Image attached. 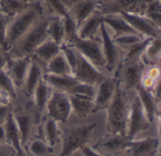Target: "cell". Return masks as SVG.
<instances>
[{
    "mask_svg": "<svg viewBox=\"0 0 161 156\" xmlns=\"http://www.w3.org/2000/svg\"><path fill=\"white\" fill-rule=\"evenodd\" d=\"M0 12H2V11H1V8H0Z\"/></svg>",
    "mask_w": 161,
    "mask_h": 156,
    "instance_id": "816d5d0a",
    "label": "cell"
},
{
    "mask_svg": "<svg viewBox=\"0 0 161 156\" xmlns=\"http://www.w3.org/2000/svg\"><path fill=\"white\" fill-rule=\"evenodd\" d=\"M46 73H51L55 75L74 76L73 72L61 51L46 63Z\"/></svg>",
    "mask_w": 161,
    "mask_h": 156,
    "instance_id": "484cf974",
    "label": "cell"
},
{
    "mask_svg": "<svg viewBox=\"0 0 161 156\" xmlns=\"http://www.w3.org/2000/svg\"><path fill=\"white\" fill-rule=\"evenodd\" d=\"M69 95V94H68ZM72 112H74L78 118H87L93 111V100L84 97L69 95Z\"/></svg>",
    "mask_w": 161,
    "mask_h": 156,
    "instance_id": "83f0119b",
    "label": "cell"
},
{
    "mask_svg": "<svg viewBox=\"0 0 161 156\" xmlns=\"http://www.w3.org/2000/svg\"><path fill=\"white\" fill-rule=\"evenodd\" d=\"M8 149H11L7 144H0V156H10L9 151H7Z\"/></svg>",
    "mask_w": 161,
    "mask_h": 156,
    "instance_id": "bcb514c9",
    "label": "cell"
},
{
    "mask_svg": "<svg viewBox=\"0 0 161 156\" xmlns=\"http://www.w3.org/2000/svg\"><path fill=\"white\" fill-rule=\"evenodd\" d=\"M74 77L79 82L90 84L95 87L107 78L105 74L97 69L96 66H94L80 54L75 70L74 72Z\"/></svg>",
    "mask_w": 161,
    "mask_h": 156,
    "instance_id": "30bf717a",
    "label": "cell"
},
{
    "mask_svg": "<svg viewBox=\"0 0 161 156\" xmlns=\"http://www.w3.org/2000/svg\"><path fill=\"white\" fill-rule=\"evenodd\" d=\"M69 44L73 45L81 56L87 58L94 66H105V58L103 55L101 40H98L95 38L81 39L76 36Z\"/></svg>",
    "mask_w": 161,
    "mask_h": 156,
    "instance_id": "5b68a950",
    "label": "cell"
},
{
    "mask_svg": "<svg viewBox=\"0 0 161 156\" xmlns=\"http://www.w3.org/2000/svg\"><path fill=\"white\" fill-rule=\"evenodd\" d=\"M117 83V79L107 77L96 86V92L93 99V114L108 108L115 94Z\"/></svg>",
    "mask_w": 161,
    "mask_h": 156,
    "instance_id": "7c38bea8",
    "label": "cell"
},
{
    "mask_svg": "<svg viewBox=\"0 0 161 156\" xmlns=\"http://www.w3.org/2000/svg\"><path fill=\"white\" fill-rule=\"evenodd\" d=\"M0 144H6V134L4 124H0Z\"/></svg>",
    "mask_w": 161,
    "mask_h": 156,
    "instance_id": "7dc6e473",
    "label": "cell"
},
{
    "mask_svg": "<svg viewBox=\"0 0 161 156\" xmlns=\"http://www.w3.org/2000/svg\"><path fill=\"white\" fill-rule=\"evenodd\" d=\"M152 39L153 38L145 37L142 40H140L139 42L127 47V51L124 56V62L127 63V62L141 60V58L142 57L148 44L152 40Z\"/></svg>",
    "mask_w": 161,
    "mask_h": 156,
    "instance_id": "1f68e13d",
    "label": "cell"
},
{
    "mask_svg": "<svg viewBox=\"0 0 161 156\" xmlns=\"http://www.w3.org/2000/svg\"><path fill=\"white\" fill-rule=\"evenodd\" d=\"M47 33L48 38L58 45H61L63 42H65V32L62 17L55 14L48 19Z\"/></svg>",
    "mask_w": 161,
    "mask_h": 156,
    "instance_id": "d4e9b609",
    "label": "cell"
},
{
    "mask_svg": "<svg viewBox=\"0 0 161 156\" xmlns=\"http://www.w3.org/2000/svg\"><path fill=\"white\" fill-rule=\"evenodd\" d=\"M59 52H60V45H58L52 40L48 39L45 41H43L34 51L33 54L40 61L46 64L49 60H51Z\"/></svg>",
    "mask_w": 161,
    "mask_h": 156,
    "instance_id": "4dcf8cb0",
    "label": "cell"
},
{
    "mask_svg": "<svg viewBox=\"0 0 161 156\" xmlns=\"http://www.w3.org/2000/svg\"><path fill=\"white\" fill-rule=\"evenodd\" d=\"M161 52V40L160 37L158 38H153L150 43L148 44L144 54L142 56H144L149 63L154 64L155 60H158L159 57Z\"/></svg>",
    "mask_w": 161,
    "mask_h": 156,
    "instance_id": "8d00e7d4",
    "label": "cell"
},
{
    "mask_svg": "<svg viewBox=\"0 0 161 156\" xmlns=\"http://www.w3.org/2000/svg\"><path fill=\"white\" fill-rule=\"evenodd\" d=\"M136 90L138 91V97L142 103V105L146 113V116L149 121L152 123L155 120L157 114V107H158V98L153 93L152 89H145L142 85H140Z\"/></svg>",
    "mask_w": 161,
    "mask_h": 156,
    "instance_id": "7402d4cb",
    "label": "cell"
},
{
    "mask_svg": "<svg viewBox=\"0 0 161 156\" xmlns=\"http://www.w3.org/2000/svg\"><path fill=\"white\" fill-rule=\"evenodd\" d=\"M144 16L154 22L157 25L161 27V1L160 0H151L145 8Z\"/></svg>",
    "mask_w": 161,
    "mask_h": 156,
    "instance_id": "e575fe53",
    "label": "cell"
},
{
    "mask_svg": "<svg viewBox=\"0 0 161 156\" xmlns=\"http://www.w3.org/2000/svg\"><path fill=\"white\" fill-rule=\"evenodd\" d=\"M50 86L46 83L43 77L39 81L38 85L35 88L33 92L34 100H35V108L38 113H41L44 110L46 104L51 96L50 92Z\"/></svg>",
    "mask_w": 161,
    "mask_h": 156,
    "instance_id": "f546056e",
    "label": "cell"
},
{
    "mask_svg": "<svg viewBox=\"0 0 161 156\" xmlns=\"http://www.w3.org/2000/svg\"><path fill=\"white\" fill-rule=\"evenodd\" d=\"M151 124L152 123L149 121L146 113L142 105V103L137 96L129 108L126 126V137L129 139H134L137 135L148 130Z\"/></svg>",
    "mask_w": 161,
    "mask_h": 156,
    "instance_id": "52a82bcc",
    "label": "cell"
},
{
    "mask_svg": "<svg viewBox=\"0 0 161 156\" xmlns=\"http://www.w3.org/2000/svg\"><path fill=\"white\" fill-rule=\"evenodd\" d=\"M8 56H7L6 51H4L3 49L0 48V69L5 68L6 63L8 61Z\"/></svg>",
    "mask_w": 161,
    "mask_h": 156,
    "instance_id": "f6af8a7d",
    "label": "cell"
},
{
    "mask_svg": "<svg viewBox=\"0 0 161 156\" xmlns=\"http://www.w3.org/2000/svg\"><path fill=\"white\" fill-rule=\"evenodd\" d=\"M40 128L41 135L42 136V139H43L51 147H54L60 141L61 132L58 126V122L50 117L46 116L43 118Z\"/></svg>",
    "mask_w": 161,
    "mask_h": 156,
    "instance_id": "cb8c5ba5",
    "label": "cell"
},
{
    "mask_svg": "<svg viewBox=\"0 0 161 156\" xmlns=\"http://www.w3.org/2000/svg\"><path fill=\"white\" fill-rule=\"evenodd\" d=\"M103 22L113 30L114 35L112 38L126 34H139L120 14H105L103 15Z\"/></svg>",
    "mask_w": 161,
    "mask_h": 156,
    "instance_id": "ffe728a7",
    "label": "cell"
},
{
    "mask_svg": "<svg viewBox=\"0 0 161 156\" xmlns=\"http://www.w3.org/2000/svg\"><path fill=\"white\" fill-rule=\"evenodd\" d=\"M95 92H96V87L90 85V84H86V83H82V82H77L73 89L70 90V92L68 93L69 95H73V96H78V97H84V98H89L93 100L94 96H95Z\"/></svg>",
    "mask_w": 161,
    "mask_h": 156,
    "instance_id": "836d02e7",
    "label": "cell"
},
{
    "mask_svg": "<svg viewBox=\"0 0 161 156\" xmlns=\"http://www.w3.org/2000/svg\"><path fill=\"white\" fill-rule=\"evenodd\" d=\"M96 123L69 127L63 132L62 146L59 156H70L87 145L96 127Z\"/></svg>",
    "mask_w": 161,
    "mask_h": 156,
    "instance_id": "277c9868",
    "label": "cell"
},
{
    "mask_svg": "<svg viewBox=\"0 0 161 156\" xmlns=\"http://www.w3.org/2000/svg\"><path fill=\"white\" fill-rule=\"evenodd\" d=\"M12 112L11 105H0V124H4L7 121L8 116Z\"/></svg>",
    "mask_w": 161,
    "mask_h": 156,
    "instance_id": "b9f144b4",
    "label": "cell"
},
{
    "mask_svg": "<svg viewBox=\"0 0 161 156\" xmlns=\"http://www.w3.org/2000/svg\"><path fill=\"white\" fill-rule=\"evenodd\" d=\"M151 0H108L101 3L98 10L105 14L134 13L144 14L147 4Z\"/></svg>",
    "mask_w": 161,
    "mask_h": 156,
    "instance_id": "8992f818",
    "label": "cell"
},
{
    "mask_svg": "<svg viewBox=\"0 0 161 156\" xmlns=\"http://www.w3.org/2000/svg\"><path fill=\"white\" fill-rule=\"evenodd\" d=\"M4 126H5V134H6V144L13 150L14 155L23 156L24 152L21 144L20 134L15 120L13 118L12 112L8 116L7 121L4 123Z\"/></svg>",
    "mask_w": 161,
    "mask_h": 156,
    "instance_id": "ac0fdd59",
    "label": "cell"
},
{
    "mask_svg": "<svg viewBox=\"0 0 161 156\" xmlns=\"http://www.w3.org/2000/svg\"><path fill=\"white\" fill-rule=\"evenodd\" d=\"M144 67L141 60L125 63L123 72V82L125 89H136L142 85Z\"/></svg>",
    "mask_w": 161,
    "mask_h": 156,
    "instance_id": "2e32d148",
    "label": "cell"
},
{
    "mask_svg": "<svg viewBox=\"0 0 161 156\" xmlns=\"http://www.w3.org/2000/svg\"><path fill=\"white\" fill-rule=\"evenodd\" d=\"M116 156H131L129 153H128V152H125V153H120V154H118V155Z\"/></svg>",
    "mask_w": 161,
    "mask_h": 156,
    "instance_id": "681fc988",
    "label": "cell"
},
{
    "mask_svg": "<svg viewBox=\"0 0 161 156\" xmlns=\"http://www.w3.org/2000/svg\"><path fill=\"white\" fill-rule=\"evenodd\" d=\"M43 79L49 86L54 87L58 91H63L66 93H69L73 87L78 82L74 76L55 75L51 73H45L43 75Z\"/></svg>",
    "mask_w": 161,
    "mask_h": 156,
    "instance_id": "4316f807",
    "label": "cell"
},
{
    "mask_svg": "<svg viewBox=\"0 0 161 156\" xmlns=\"http://www.w3.org/2000/svg\"><path fill=\"white\" fill-rule=\"evenodd\" d=\"M0 89L8 92L12 99L16 98V87L4 68L0 69Z\"/></svg>",
    "mask_w": 161,
    "mask_h": 156,
    "instance_id": "74e56055",
    "label": "cell"
},
{
    "mask_svg": "<svg viewBox=\"0 0 161 156\" xmlns=\"http://www.w3.org/2000/svg\"><path fill=\"white\" fill-rule=\"evenodd\" d=\"M48 19H40L8 51L11 57L28 56L46 40Z\"/></svg>",
    "mask_w": 161,
    "mask_h": 156,
    "instance_id": "3957f363",
    "label": "cell"
},
{
    "mask_svg": "<svg viewBox=\"0 0 161 156\" xmlns=\"http://www.w3.org/2000/svg\"><path fill=\"white\" fill-rule=\"evenodd\" d=\"M159 150V140L156 137H146L131 140L128 153L131 156H156Z\"/></svg>",
    "mask_w": 161,
    "mask_h": 156,
    "instance_id": "e0dca14e",
    "label": "cell"
},
{
    "mask_svg": "<svg viewBox=\"0 0 161 156\" xmlns=\"http://www.w3.org/2000/svg\"><path fill=\"white\" fill-rule=\"evenodd\" d=\"M30 156H50L53 153V147L48 145L42 138H35L25 145Z\"/></svg>",
    "mask_w": 161,
    "mask_h": 156,
    "instance_id": "d6a6232c",
    "label": "cell"
},
{
    "mask_svg": "<svg viewBox=\"0 0 161 156\" xmlns=\"http://www.w3.org/2000/svg\"><path fill=\"white\" fill-rule=\"evenodd\" d=\"M43 10L40 3L32 5L22 13L11 18L7 28V44L8 50L41 19Z\"/></svg>",
    "mask_w": 161,
    "mask_h": 156,
    "instance_id": "7a4b0ae2",
    "label": "cell"
},
{
    "mask_svg": "<svg viewBox=\"0 0 161 156\" xmlns=\"http://www.w3.org/2000/svg\"><path fill=\"white\" fill-rule=\"evenodd\" d=\"M143 38H145V37H143L142 35H140V34H126V35L119 36L117 38H113V40L118 46L127 48V47L139 42Z\"/></svg>",
    "mask_w": 161,
    "mask_h": 156,
    "instance_id": "ab89813d",
    "label": "cell"
},
{
    "mask_svg": "<svg viewBox=\"0 0 161 156\" xmlns=\"http://www.w3.org/2000/svg\"><path fill=\"white\" fill-rule=\"evenodd\" d=\"M32 57L31 56H22V57H9L6 63L7 73L11 78L14 86L16 88H22L30 61Z\"/></svg>",
    "mask_w": 161,
    "mask_h": 156,
    "instance_id": "5bb4252c",
    "label": "cell"
},
{
    "mask_svg": "<svg viewBox=\"0 0 161 156\" xmlns=\"http://www.w3.org/2000/svg\"><path fill=\"white\" fill-rule=\"evenodd\" d=\"M100 4L101 2L99 0H78L69 7L70 14L77 28L88 17L98 9Z\"/></svg>",
    "mask_w": 161,
    "mask_h": 156,
    "instance_id": "9a60e30c",
    "label": "cell"
},
{
    "mask_svg": "<svg viewBox=\"0 0 161 156\" xmlns=\"http://www.w3.org/2000/svg\"><path fill=\"white\" fill-rule=\"evenodd\" d=\"M131 140L124 135L108 133L96 142L92 149L105 156H116L128 151Z\"/></svg>",
    "mask_w": 161,
    "mask_h": 156,
    "instance_id": "ba28073f",
    "label": "cell"
},
{
    "mask_svg": "<svg viewBox=\"0 0 161 156\" xmlns=\"http://www.w3.org/2000/svg\"><path fill=\"white\" fill-rule=\"evenodd\" d=\"M101 33V44L105 58V67L108 71H113L119 59V49L113 38L108 31L107 25L103 23L99 29Z\"/></svg>",
    "mask_w": 161,
    "mask_h": 156,
    "instance_id": "4fadbf2b",
    "label": "cell"
},
{
    "mask_svg": "<svg viewBox=\"0 0 161 156\" xmlns=\"http://www.w3.org/2000/svg\"><path fill=\"white\" fill-rule=\"evenodd\" d=\"M47 6L55 12V14L59 15L62 18H67L71 16L68 7L63 3L62 0H44Z\"/></svg>",
    "mask_w": 161,
    "mask_h": 156,
    "instance_id": "60d3db41",
    "label": "cell"
},
{
    "mask_svg": "<svg viewBox=\"0 0 161 156\" xmlns=\"http://www.w3.org/2000/svg\"><path fill=\"white\" fill-rule=\"evenodd\" d=\"M11 18L3 12H0V48L8 52V47L7 44V28Z\"/></svg>",
    "mask_w": 161,
    "mask_h": 156,
    "instance_id": "f35d334b",
    "label": "cell"
},
{
    "mask_svg": "<svg viewBox=\"0 0 161 156\" xmlns=\"http://www.w3.org/2000/svg\"><path fill=\"white\" fill-rule=\"evenodd\" d=\"M11 96L6 92L5 90H1L0 89V105H10V101H11Z\"/></svg>",
    "mask_w": 161,
    "mask_h": 156,
    "instance_id": "ee69618b",
    "label": "cell"
},
{
    "mask_svg": "<svg viewBox=\"0 0 161 156\" xmlns=\"http://www.w3.org/2000/svg\"><path fill=\"white\" fill-rule=\"evenodd\" d=\"M63 1V3L68 7V8H69V7L72 5V4H74L75 2H76V1H78V0H62Z\"/></svg>",
    "mask_w": 161,
    "mask_h": 156,
    "instance_id": "c3c4849f",
    "label": "cell"
},
{
    "mask_svg": "<svg viewBox=\"0 0 161 156\" xmlns=\"http://www.w3.org/2000/svg\"><path fill=\"white\" fill-rule=\"evenodd\" d=\"M43 77L42 75V68L37 60L31 59L24 84H23V89H24V93L27 97H31L33 95V92L35 90L36 86L38 85L39 81Z\"/></svg>",
    "mask_w": 161,
    "mask_h": 156,
    "instance_id": "603a6c76",
    "label": "cell"
},
{
    "mask_svg": "<svg viewBox=\"0 0 161 156\" xmlns=\"http://www.w3.org/2000/svg\"><path fill=\"white\" fill-rule=\"evenodd\" d=\"M45 108L47 109V116L57 122L66 123L72 113V106L68 93L63 91H57L53 93Z\"/></svg>",
    "mask_w": 161,
    "mask_h": 156,
    "instance_id": "9c48e42d",
    "label": "cell"
},
{
    "mask_svg": "<svg viewBox=\"0 0 161 156\" xmlns=\"http://www.w3.org/2000/svg\"><path fill=\"white\" fill-rule=\"evenodd\" d=\"M107 115V130L110 134H120L126 136V126L128 121L129 107L125 90L118 80L115 94L106 109Z\"/></svg>",
    "mask_w": 161,
    "mask_h": 156,
    "instance_id": "6da1fadb",
    "label": "cell"
},
{
    "mask_svg": "<svg viewBox=\"0 0 161 156\" xmlns=\"http://www.w3.org/2000/svg\"><path fill=\"white\" fill-rule=\"evenodd\" d=\"M103 23V14L97 9L78 26L77 36L81 39L94 38Z\"/></svg>",
    "mask_w": 161,
    "mask_h": 156,
    "instance_id": "d6986e66",
    "label": "cell"
},
{
    "mask_svg": "<svg viewBox=\"0 0 161 156\" xmlns=\"http://www.w3.org/2000/svg\"><path fill=\"white\" fill-rule=\"evenodd\" d=\"M34 1L30 0H0L1 11L10 18L27 9Z\"/></svg>",
    "mask_w": 161,
    "mask_h": 156,
    "instance_id": "f1b7e54d",
    "label": "cell"
},
{
    "mask_svg": "<svg viewBox=\"0 0 161 156\" xmlns=\"http://www.w3.org/2000/svg\"><path fill=\"white\" fill-rule=\"evenodd\" d=\"M139 34L143 37L158 38L160 37V26L148 19L143 14L121 13L120 14Z\"/></svg>",
    "mask_w": 161,
    "mask_h": 156,
    "instance_id": "8fae6325",
    "label": "cell"
},
{
    "mask_svg": "<svg viewBox=\"0 0 161 156\" xmlns=\"http://www.w3.org/2000/svg\"><path fill=\"white\" fill-rule=\"evenodd\" d=\"M101 3H104V2H107V1H108V0H99Z\"/></svg>",
    "mask_w": 161,
    "mask_h": 156,
    "instance_id": "f907efd6",
    "label": "cell"
},
{
    "mask_svg": "<svg viewBox=\"0 0 161 156\" xmlns=\"http://www.w3.org/2000/svg\"><path fill=\"white\" fill-rule=\"evenodd\" d=\"M60 51L63 54L65 59L67 60V62L73 72V74H74V72L75 70V67H76V64L78 61L79 53L73 45H71L67 42H63L60 45Z\"/></svg>",
    "mask_w": 161,
    "mask_h": 156,
    "instance_id": "d590c367",
    "label": "cell"
},
{
    "mask_svg": "<svg viewBox=\"0 0 161 156\" xmlns=\"http://www.w3.org/2000/svg\"><path fill=\"white\" fill-rule=\"evenodd\" d=\"M12 115L19 130L22 147H25L28 142V137L32 126V117L29 112L23 108H19L16 111H12Z\"/></svg>",
    "mask_w": 161,
    "mask_h": 156,
    "instance_id": "44dd1931",
    "label": "cell"
},
{
    "mask_svg": "<svg viewBox=\"0 0 161 156\" xmlns=\"http://www.w3.org/2000/svg\"><path fill=\"white\" fill-rule=\"evenodd\" d=\"M30 1H34V0H30Z\"/></svg>",
    "mask_w": 161,
    "mask_h": 156,
    "instance_id": "f5cc1de1",
    "label": "cell"
},
{
    "mask_svg": "<svg viewBox=\"0 0 161 156\" xmlns=\"http://www.w3.org/2000/svg\"><path fill=\"white\" fill-rule=\"evenodd\" d=\"M83 156H105L99 153H97L96 151H94L92 148L89 147L88 145H84L83 147H81V149L79 150Z\"/></svg>",
    "mask_w": 161,
    "mask_h": 156,
    "instance_id": "7bdbcfd3",
    "label": "cell"
}]
</instances>
